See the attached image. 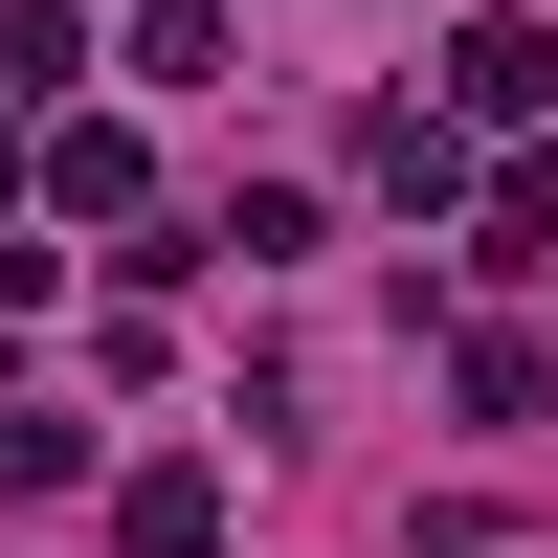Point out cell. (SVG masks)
Instances as JSON below:
<instances>
[{
  "label": "cell",
  "mask_w": 558,
  "mask_h": 558,
  "mask_svg": "<svg viewBox=\"0 0 558 558\" xmlns=\"http://www.w3.org/2000/svg\"><path fill=\"white\" fill-rule=\"evenodd\" d=\"M68 470H89V425H68V402H0V514H45Z\"/></svg>",
  "instance_id": "cell-6"
},
{
  "label": "cell",
  "mask_w": 558,
  "mask_h": 558,
  "mask_svg": "<svg viewBox=\"0 0 558 558\" xmlns=\"http://www.w3.org/2000/svg\"><path fill=\"white\" fill-rule=\"evenodd\" d=\"M134 202H157V157L112 112H45V223H134Z\"/></svg>",
  "instance_id": "cell-1"
},
{
  "label": "cell",
  "mask_w": 558,
  "mask_h": 558,
  "mask_svg": "<svg viewBox=\"0 0 558 558\" xmlns=\"http://www.w3.org/2000/svg\"><path fill=\"white\" fill-rule=\"evenodd\" d=\"M447 112H470V134H536L558 112V45L536 23H470V45H447Z\"/></svg>",
  "instance_id": "cell-2"
},
{
  "label": "cell",
  "mask_w": 558,
  "mask_h": 558,
  "mask_svg": "<svg viewBox=\"0 0 558 558\" xmlns=\"http://www.w3.org/2000/svg\"><path fill=\"white\" fill-rule=\"evenodd\" d=\"M112 558H223V470H202V447L112 492Z\"/></svg>",
  "instance_id": "cell-4"
},
{
  "label": "cell",
  "mask_w": 558,
  "mask_h": 558,
  "mask_svg": "<svg viewBox=\"0 0 558 558\" xmlns=\"http://www.w3.org/2000/svg\"><path fill=\"white\" fill-rule=\"evenodd\" d=\"M0 202H45V157H23V134H0Z\"/></svg>",
  "instance_id": "cell-9"
},
{
  "label": "cell",
  "mask_w": 558,
  "mask_h": 558,
  "mask_svg": "<svg viewBox=\"0 0 558 558\" xmlns=\"http://www.w3.org/2000/svg\"><path fill=\"white\" fill-rule=\"evenodd\" d=\"M492 268H558V157H514V179H492Z\"/></svg>",
  "instance_id": "cell-8"
},
{
  "label": "cell",
  "mask_w": 558,
  "mask_h": 558,
  "mask_svg": "<svg viewBox=\"0 0 558 558\" xmlns=\"http://www.w3.org/2000/svg\"><path fill=\"white\" fill-rule=\"evenodd\" d=\"M447 402H470V425H536V402H558V357H536V336H492V313H470V336H447Z\"/></svg>",
  "instance_id": "cell-5"
},
{
  "label": "cell",
  "mask_w": 558,
  "mask_h": 558,
  "mask_svg": "<svg viewBox=\"0 0 558 558\" xmlns=\"http://www.w3.org/2000/svg\"><path fill=\"white\" fill-rule=\"evenodd\" d=\"M357 179H380L402 223H447V202H470V112H380V134H357Z\"/></svg>",
  "instance_id": "cell-3"
},
{
  "label": "cell",
  "mask_w": 558,
  "mask_h": 558,
  "mask_svg": "<svg viewBox=\"0 0 558 558\" xmlns=\"http://www.w3.org/2000/svg\"><path fill=\"white\" fill-rule=\"evenodd\" d=\"M134 89H223V0H134Z\"/></svg>",
  "instance_id": "cell-7"
}]
</instances>
